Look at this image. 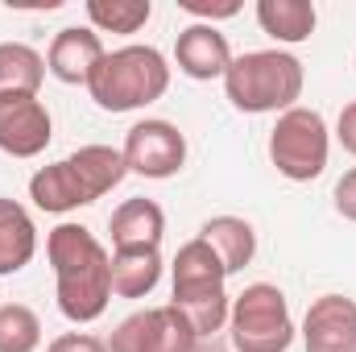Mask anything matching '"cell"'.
<instances>
[{
    "label": "cell",
    "instance_id": "8",
    "mask_svg": "<svg viewBox=\"0 0 356 352\" xmlns=\"http://www.w3.org/2000/svg\"><path fill=\"white\" fill-rule=\"evenodd\" d=\"M195 349H199V332L191 328V319L175 303L145 307V311L129 315L108 340V352H195Z\"/></svg>",
    "mask_w": 356,
    "mask_h": 352
},
{
    "label": "cell",
    "instance_id": "9",
    "mask_svg": "<svg viewBox=\"0 0 356 352\" xmlns=\"http://www.w3.org/2000/svg\"><path fill=\"white\" fill-rule=\"evenodd\" d=\"M124 166L141 178H175L186 166V137L170 120H137L124 133Z\"/></svg>",
    "mask_w": 356,
    "mask_h": 352
},
{
    "label": "cell",
    "instance_id": "25",
    "mask_svg": "<svg viewBox=\"0 0 356 352\" xmlns=\"http://www.w3.org/2000/svg\"><path fill=\"white\" fill-rule=\"evenodd\" d=\"M336 141L356 158V99L344 104V112H340V120H336Z\"/></svg>",
    "mask_w": 356,
    "mask_h": 352
},
{
    "label": "cell",
    "instance_id": "6",
    "mask_svg": "<svg viewBox=\"0 0 356 352\" xmlns=\"http://www.w3.org/2000/svg\"><path fill=\"white\" fill-rule=\"evenodd\" d=\"M294 332L290 303L273 282H253L232 298L228 336L236 352H286L294 344Z\"/></svg>",
    "mask_w": 356,
    "mask_h": 352
},
{
    "label": "cell",
    "instance_id": "17",
    "mask_svg": "<svg viewBox=\"0 0 356 352\" xmlns=\"http://www.w3.org/2000/svg\"><path fill=\"white\" fill-rule=\"evenodd\" d=\"M257 25L282 50V46L307 42L319 25V13H315L311 0H257Z\"/></svg>",
    "mask_w": 356,
    "mask_h": 352
},
{
    "label": "cell",
    "instance_id": "22",
    "mask_svg": "<svg viewBox=\"0 0 356 352\" xmlns=\"http://www.w3.org/2000/svg\"><path fill=\"white\" fill-rule=\"evenodd\" d=\"M182 13H191L199 25H216V21H228L241 13V0H175Z\"/></svg>",
    "mask_w": 356,
    "mask_h": 352
},
{
    "label": "cell",
    "instance_id": "2",
    "mask_svg": "<svg viewBox=\"0 0 356 352\" xmlns=\"http://www.w3.org/2000/svg\"><path fill=\"white\" fill-rule=\"evenodd\" d=\"M129 175L124 154L112 145H83L75 154H67L63 162L42 166L38 175L29 178V199L38 211L50 216H67L79 211L95 199H104L108 191H116Z\"/></svg>",
    "mask_w": 356,
    "mask_h": 352
},
{
    "label": "cell",
    "instance_id": "12",
    "mask_svg": "<svg viewBox=\"0 0 356 352\" xmlns=\"http://www.w3.org/2000/svg\"><path fill=\"white\" fill-rule=\"evenodd\" d=\"M104 54H108L104 50V38L91 25H67V29L54 33L50 50H46V75H54L67 88H79V83L88 88L91 71L99 67Z\"/></svg>",
    "mask_w": 356,
    "mask_h": 352
},
{
    "label": "cell",
    "instance_id": "1",
    "mask_svg": "<svg viewBox=\"0 0 356 352\" xmlns=\"http://www.w3.org/2000/svg\"><path fill=\"white\" fill-rule=\"evenodd\" d=\"M54 265V298L71 323H95L112 303V253L83 224H58L46 237Z\"/></svg>",
    "mask_w": 356,
    "mask_h": 352
},
{
    "label": "cell",
    "instance_id": "11",
    "mask_svg": "<svg viewBox=\"0 0 356 352\" xmlns=\"http://www.w3.org/2000/svg\"><path fill=\"white\" fill-rule=\"evenodd\" d=\"M298 332L307 352H356V298L319 294L307 307Z\"/></svg>",
    "mask_w": 356,
    "mask_h": 352
},
{
    "label": "cell",
    "instance_id": "18",
    "mask_svg": "<svg viewBox=\"0 0 356 352\" xmlns=\"http://www.w3.org/2000/svg\"><path fill=\"white\" fill-rule=\"evenodd\" d=\"M162 282L158 249H112V294L116 298H145Z\"/></svg>",
    "mask_w": 356,
    "mask_h": 352
},
{
    "label": "cell",
    "instance_id": "21",
    "mask_svg": "<svg viewBox=\"0 0 356 352\" xmlns=\"http://www.w3.org/2000/svg\"><path fill=\"white\" fill-rule=\"evenodd\" d=\"M42 344V319L25 303L0 307V352H38Z\"/></svg>",
    "mask_w": 356,
    "mask_h": 352
},
{
    "label": "cell",
    "instance_id": "19",
    "mask_svg": "<svg viewBox=\"0 0 356 352\" xmlns=\"http://www.w3.org/2000/svg\"><path fill=\"white\" fill-rule=\"evenodd\" d=\"M46 83V58L25 42H0V95H38Z\"/></svg>",
    "mask_w": 356,
    "mask_h": 352
},
{
    "label": "cell",
    "instance_id": "10",
    "mask_svg": "<svg viewBox=\"0 0 356 352\" xmlns=\"http://www.w3.org/2000/svg\"><path fill=\"white\" fill-rule=\"evenodd\" d=\"M54 137L50 108L38 95H0V154L38 158Z\"/></svg>",
    "mask_w": 356,
    "mask_h": 352
},
{
    "label": "cell",
    "instance_id": "23",
    "mask_svg": "<svg viewBox=\"0 0 356 352\" xmlns=\"http://www.w3.org/2000/svg\"><path fill=\"white\" fill-rule=\"evenodd\" d=\"M46 352H108V340H99L91 332H67V336L50 340Z\"/></svg>",
    "mask_w": 356,
    "mask_h": 352
},
{
    "label": "cell",
    "instance_id": "4",
    "mask_svg": "<svg viewBox=\"0 0 356 352\" xmlns=\"http://www.w3.org/2000/svg\"><path fill=\"white\" fill-rule=\"evenodd\" d=\"M166 88H170V63H166V54L158 46H137V42H129L120 50H108L88 79L91 99L104 112L149 108L154 99L166 95Z\"/></svg>",
    "mask_w": 356,
    "mask_h": 352
},
{
    "label": "cell",
    "instance_id": "20",
    "mask_svg": "<svg viewBox=\"0 0 356 352\" xmlns=\"http://www.w3.org/2000/svg\"><path fill=\"white\" fill-rule=\"evenodd\" d=\"M154 17L149 0H88V21L95 33H141Z\"/></svg>",
    "mask_w": 356,
    "mask_h": 352
},
{
    "label": "cell",
    "instance_id": "15",
    "mask_svg": "<svg viewBox=\"0 0 356 352\" xmlns=\"http://www.w3.org/2000/svg\"><path fill=\"white\" fill-rule=\"evenodd\" d=\"M33 253H38L33 216L17 199H4L0 195V278L21 273L25 265L33 262Z\"/></svg>",
    "mask_w": 356,
    "mask_h": 352
},
{
    "label": "cell",
    "instance_id": "24",
    "mask_svg": "<svg viewBox=\"0 0 356 352\" xmlns=\"http://www.w3.org/2000/svg\"><path fill=\"white\" fill-rule=\"evenodd\" d=\"M332 199H336V211H340L344 220H353V224H356V166L340 175V182H336V195H332Z\"/></svg>",
    "mask_w": 356,
    "mask_h": 352
},
{
    "label": "cell",
    "instance_id": "16",
    "mask_svg": "<svg viewBox=\"0 0 356 352\" xmlns=\"http://www.w3.org/2000/svg\"><path fill=\"white\" fill-rule=\"evenodd\" d=\"M199 237L211 245V253H216L220 265L228 269V278L241 273L245 265H253V257H257V232H253V224L241 220V216H211V220L199 228Z\"/></svg>",
    "mask_w": 356,
    "mask_h": 352
},
{
    "label": "cell",
    "instance_id": "14",
    "mask_svg": "<svg viewBox=\"0 0 356 352\" xmlns=\"http://www.w3.org/2000/svg\"><path fill=\"white\" fill-rule=\"evenodd\" d=\"M108 232H112V249H158L166 237V211L154 199H124L112 211Z\"/></svg>",
    "mask_w": 356,
    "mask_h": 352
},
{
    "label": "cell",
    "instance_id": "3",
    "mask_svg": "<svg viewBox=\"0 0 356 352\" xmlns=\"http://www.w3.org/2000/svg\"><path fill=\"white\" fill-rule=\"evenodd\" d=\"M307 71L290 50H245L232 58L224 75V95L232 99L236 112L266 116V112H290L302 99Z\"/></svg>",
    "mask_w": 356,
    "mask_h": 352
},
{
    "label": "cell",
    "instance_id": "7",
    "mask_svg": "<svg viewBox=\"0 0 356 352\" xmlns=\"http://www.w3.org/2000/svg\"><path fill=\"white\" fill-rule=\"evenodd\" d=\"M327 158H332V129L323 112L298 104L277 116L269 133V162L277 166V175L290 182H311L327 170Z\"/></svg>",
    "mask_w": 356,
    "mask_h": 352
},
{
    "label": "cell",
    "instance_id": "13",
    "mask_svg": "<svg viewBox=\"0 0 356 352\" xmlns=\"http://www.w3.org/2000/svg\"><path fill=\"white\" fill-rule=\"evenodd\" d=\"M232 46H228V33H220L216 25H199L191 21L175 42V67L186 75V79H224L228 67H232Z\"/></svg>",
    "mask_w": 356,
    "mask_h": 352
},
{
    "label": "cell",
    "instance_id": "5",
    "mask_svg": "<svg viewBox=\"0 0 356 352\" xmlns=\"http://www.w3.org/2000/svg\"><path fill=\"white\" fill-rule=\"evenodd\" d=\"M170 282H175V307L191 319V328L203 336L220 332L228 323L232 298H228V269L211 253V245L203 237L186 241L175 253L170 265Z\"/></svg>",
    "mask_w": 356,
    "mask_h": 352
}]
</instances>
